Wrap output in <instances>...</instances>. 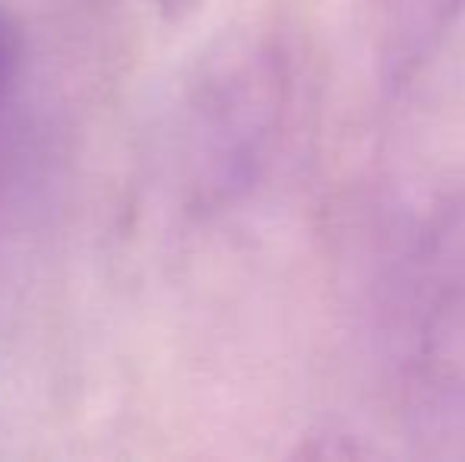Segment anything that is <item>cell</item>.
<instances>
[{"label":"cell","instance_id":"obj_1","mask_svg":"<svg viewBox=\"0 0 465 462\" xmlns=\"http://www.w3.org/2000/svg\"><path fill=\"white\" fill-rule=\"evenodd\" d=\"M285 102V61L272 44L234 38L206 57L190 89V162L203 203L222 206L257 184Z\"/></svg>","mask_w":465,"mask_h":462},{"label":"cell","instance_id":"obj_2","mask_svg":"<svg viewBox=\"0 0 465 462\" xmlns=\"http://www.w3.org/2000/svg\"><path fill=\"white\" fill-rule=\"evenodd\" d=\"M399 291L402 308V406L418 437L465 431V257L418 238Z\"/></svg>","mask_w":465,"mask_h":462},{"label":"cell","instance_id":"obj_3","mask_svg":"<svg viewBox=\"0 0 465 462\" xmlns=\"http://www.w3.org/2000/svg\"><path fill=\"white\" fill-rule=\"evenodd\" d=\"M465 0H373L377 67L390 89H402L434 57Z\"/></svg>","mask_w":465,"mask_h":462},{"label":"cell","instance_id":"obj_4","mask_svg":"<svg viewBox=\"0 0 465 462\" xmlns=\"http://www.w3.org/2000/svg\"><path fill=\"white\" fill-rule=\"evenodd\" d=\"M23 25H19L16 13L0 0V123H4L19 74H23Z\"/></svg>","mask_w":465,"mask_h":462}]
</instances>
